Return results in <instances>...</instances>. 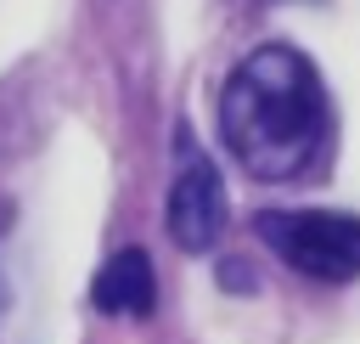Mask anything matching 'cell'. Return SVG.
Returning <instances> with one entry per match:
<instances>
[{
  "label": "cell",
  "instance_id": "6da1fadb",
  "mask_svg": "<svg viewBox=\"0 0 360 344\" xmlns=\"http://www.w3.org/2000/svg\"><path fill=\"white\" fill-rule=\"evenodd\" d=\"M332 107L315 62L292 45L248 51L219 90V135L259 180H292L326 147Z\"/></svg>",
  "mask_w": 360,
  "mask_h": 344
},
{
  "label": "cell",
  "instance_id": "7a4b0ae2",
  "mask_svg": "<svg viewBox=\"0 0 360 344\" xmlns=\"http://www.w3.org/2000/svg\"><path fill=\"white\" fill-rule=\"evenodd\" d=\"M253 231L264 237V248L315 276V282H354L360 276V214H338V209H264L253 214Z\"/></svg>",
  "mask_w": 360,
  "mask_h": 344
},
{
  "label": "cell",
  "instance_id": "3957f363",
  "mask_svg": "<svg viewBox=\"0 0 360 344\" xmlns=\"http://www.w3.org/2000/svg\"><path fill=\"white\" fill-rule=\"evenodd\" d=\"M169 237L186 248V254H202L214 248V237L225 231V186H219V169L180 135V175L169 186Z\"/></svg>",
  "mask_w": 360,
  "mask_h": 344
},
{
  "label": "cell",
  "instance_id": "277c9868",
  "mask_svg": "<svg viewBox=\"0 0 360 344\" xmlns=\"http://www.w3.org/2000/svg\"><path fill=\"white\" fill-rule=\"evenodd\" d=\"M90 299H96L101 316H146L152 299H158V282H152L146 254H141V248H118V254L96 271Z\"/></svg>",
  "mask_w": 360,
  "mask_h": 344
},
{
  "label": "cell",
  "instance_id": "5b68a950",
  "mask_svg": "<svg viewBox=\"0 0 360 344\" xmlns=\"http://www.w3.org/2000/svg\"><path fill=\"white\" fill-rule=\"evenodd\" d=\"M0 316H6V271H0Z\"/></svg>",
  "mask_w": 360,
  "mask_h": 344
}]
</instances>
